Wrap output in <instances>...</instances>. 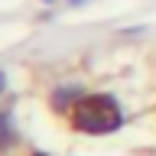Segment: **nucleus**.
<instances>
[{
	"label": "nucleus",
	"instance_id": "1",
	"mask_svg": "<svg viewBox=\"0 0 156 156\" xmlns=\"http://www.w3.org/2000/svg\"><path fill=\"white\" fill-rule=\"evenodd\" d=\"M68 120L81 133H114L124 127V111L114 94H81L68 111Z\"/></svg>",
	"mask_w": 156,
	"mask_h": 156
},
{
	"label": "nucleus",
	"instance_id": "2",
	"mask_svg": "<svg viewBox=\"0 0 156 156\" xmlns=\"http://www.w3.org/2000/svg\"><path fill=\"white\" fill-rule=\"evenodd\" d=\"M16 140V130H13V114L10 111H0V150L13 146Z\"/></svg>",
	"mask_w": 156,
	"mask_h": 156
},
{
	"label": "nucleus",
	"instance_id": "3",
	"mask_svg": "<svg viewBox=\"0 0 156 156\" xmlns=\"http://www.w3.org/2000/svg\"><path fill=\"white\" fill-rule=\"evenodd\" d=\"M3 85H7V78H3V72H0V94H3Z\"/></svg>",
	"mask_w": 156,
	"mask_h": 156
},
{
	"label": "nucleus",
	"instance_id": "4",
	"mask_svg": "<svg viewBox=\"0 0 156 156\" xmlns=\"http://www.w3.org/2000/svg\"><path fill=\"white\" fill-rule=\"evenodd\" d=\"M33 156H49V153H33Z\"/></svg>",
	"mask_w": 156,
	"mask_h": 156
},
{
	"label": "nucleus",
	"instance_id": "5",
	"mask_svg": "<svg viewBox=\"0 0 156 156\" xmlns=\"http://www.w3.org/2000/svg\"><path fill=\"white\" fill-rule=\"evenodd\" d=\"M75 3H78V0H75Z\"/></svg>",
	"mask_w": 156,
	"mask_h": 156
}]
</instances>
